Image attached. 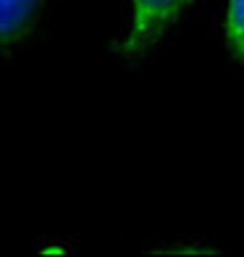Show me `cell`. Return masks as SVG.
I'll return each instance as SVG.
<instances>
[{"label": "cell", "instance_id": "6da1fadb", "mask_svg": "<svg viewBox=\"0 0 244 257\" xmlns=\"http://www.w3.org/2000/svg\"><path fill=\"white\" fill-rule=\"evenodd\" d=\"M132 3V27L121 45L126 58H139L155 48L168 29L179 21L189 0H129Z\"/></svg>", "mask_w": 244, "mask_h": 257}, {"label": "cell", "instance_id": "7a4b0ae2", "mask_svg": "<svg viewBox=\"0 0 244 257\" xmlns=\"http://www.w3.org/2000/svg\"><path fill=\"white\" fill-rule=\"evenodd\" d=\"M50 0H0V50L24 42Z\"/></svg>", "mask_w": 244, "mask_h": 257}, {"label": "cell", "instance_id": "3957f363", "mask_svg": "<svg viewBox=\"0 0 244 257\" xmlns=\"http://www.w3.org/2000/svg\"><path fill=\"white\" fill-rule=\"evenodd\" d=\"M226 40L239 61H244V0H228L226 11Z\"/></svg>", "mask_w": 244, "mask_h": 257}]
</instances>
